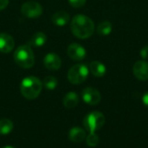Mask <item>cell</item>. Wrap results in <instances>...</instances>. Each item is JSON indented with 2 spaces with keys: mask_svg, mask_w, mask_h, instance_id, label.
Segmentation results:
<instances>
[{
  "mask_svg": "<svg viewBox=\"0 0 148 148\" xmlns=\"http://www.w3.org/2000/svg\"><path fill=\"white\" fill-rule=\"evenodd\" d=\"M113 29V25L109 21H103L97 27V33L100 36H108Z\"/></svg>",
  "mask_w": 148,
  "mask_h": 148,
  "instance_id": "ac0fdd59",
  "label": "cell"
},
{
  "mask_svg": "<svg viewBox=\"0 0 148 148\" xmlns=\"http://www.w3.org/2000/svg\"><path fill=\"white\" fill-rule=\"evenodd\" d=\"M88 69L91 72V73L94 76L97 77V78L103 77L106 74V72H107L106 66L100 61H92L89 64Z\"/></svg>",
  "mask_w": 148,
  "mask_h": 148,
  "instance_id": "5bb4252c",
  "label": "cell"
},
{
  "mask_svg": "<svg viewBox=\"0 0 148 148\" xmlns=\"http://www.w3.org/2000/svg\"><path fill=\"white\" fill-rule=\"evenodd\" d=\"M14 60L16 64L23 68H31L35 64L34 52L29 44H23L19 46L14 52Z\"/></svg>",
  "mask_w": 148,
  "mask_h": 148,
  "instance_id": "3957f363",
  "label": "cell"
},
{
  "mask_svg": "<svg viewBox=\"0 0 148 148\" xmlns=\"http://www.w3.org/2000/svg\"><path fill=\"white\" fill-rule=\"evenodd\" d=\"M15 46L14 38L8 33H0V51L3 53L10 52Z\"/></svg>",
  "mask_w": 148,
  "mask_h": 148,
  "instance_id": "8fae6325",
  "label": "cell"
},
{
  "mask_svg": "<svg viewBox=\"0 0 148 148\" xmlns=\"http://www.w3.org/2000/svg\"><path fill=\"white\" fill-rule=\"evenodd\" d=\"M89 73L88 67L84 64H77L73 65L68 72V79L73 85H80L83 83Z\"/></svg>",
  "mask_w": 148,
  "mask_h": 148,
  "instance_id": "5b68a950",
  "label": "cell"
},
{
  "mask_svg": "<svg viewBox=\"0 0 148 148\" xmlns=\"http://www.w3.org/2000/svg\"><path fill=\"white\" fill-rule=\"evenodd\" d=\"M100 138L95 133H89V134L86 137V142L88 147H95L99 144Z\"/></svg>",
  "mask_w": 148,
  "mask_h": 148,
  "instance_id": "ffe728a7",
  "label": "cell"
},
{
  "mask_svg": "<svg viewBox=\"0 0 148 148\" xmlns=\"http://www.w3.org/2000/svg\"><path fill=\"white\" fill-rule=\"evenodd\" d=\"M14 128L13 122L9 119H2L0 120V134L6 135L12 132Z\"/></svg>",
  "mask_w": 148,
  "mask_h": 148,
  "instance_id": "e0dca14e",
  "label": "cell"
},
{
  "mask_svg": "<svg viewBox=\"0 0 148 148\" xmlns=\"http://www.w3.org/2000/svg\"><path fill=\"white\" fill-rule=\"evenodd\" d=\"M9 4V0H0V10H4Z\"/></svg>",
  "mask_w": 148,
  "mask_h": 148,
  "instance_id": "603a6c76",
  "label": "cell"
},
{
  "mask_svg": "<svg viewBox=\"0 0 148 148\" xmlns=\"http://www.w3.org/2000/svg\"><path fill=\"white\" fill-rule=\"evenodd\" d=\"M51 21L55 25L64 26L69 22V14L64 10H59L52 15Z\"/></svg>",
  "mask_w": 148,
  "mask_h": 148,
  "instance_id": "4fadbf2b",
  "label": "cell"
},
{
  "mask_svg": "<svg viewBox=\"0 0 148 148\" xmlns=\"http://www.w3.org/2000/svg\"><path fill=\"white\" fill-rule=\"evenodd\" d=\"M106 118L104 114L98 111H94L87 114L83 120V126L88 133H95L105 124Z\"/></svg>",
  "mask_w": 148,
  "mask_h": 148,
  "instance_id": "277c9868",
  "label": "cell"
},
{
  "mask_svg": "<svg viewBox=\"0 0 148 148\" xmlns=\"http://www.w3.org/2000/svg\"><path fill=\"white\" fill-rule=\"evenodd\" d=\"M2 148H15L14 147H10V146H6V147H3Z\"/></svg>",
  "mask_w": 148,
  "mask_h": 148,
  "instance_id": "d4e9b609",
  "label": "cell"
},
{
  "mask_svg": "<svg viewBox=\"0 0 148 148\" xmlns=\"http://www.w3.org/2000/svg\"><path fill=\"white\" fill-rule=\"evenodd\" d=\"M86 137L87 134L85 130L78 126L71 128L69 132V139L74 143H81L84 140H86Z\"/></svg>",
  "mask_w": 148,
  "mask_h": 148,
  "instance_id": "7c38bea8",
  "label": "cell"
},
{
  "mask_svg": "<svg viewBox=\"0 0 148 148\" xmlns=\"http://www.w3.org/2000/svg\"><path fill=\"white\" fill-rule=\"evenodd\" d=\"M67 53H68V56L75 61H81L84 59L87 55L85 48L77 43L70 44L68 46Z\"/></svg>",
  "mask_w": 148,
  "mask_h": 148,
  "instance_id": "ba28073f",
  "label": "cell"
},
{
  "mask_svg": "<svg viewBox=\"0 0 148 148\" xmlns=\"http://www.w3.org/2000/svg\"><path fill=\"white\" fill-rule=\"evenodd\" d=\"M140 57L143 58V59H148V45L144 46L141 50H140Z\"/></svg>",
  "mask_w": 148,
  "mask_h": 148,
  "instance_id": "7402d4cb",
  "label": "cell"
},
{
  "mask_svg": "<svg viewBox=\"0 0 148 148\" xmlns=\"http://www.w3.org/2000/svg\"><path fill=\"white\" fill-rule=\"evenodd\" d=\"M47 36L45 33L42 32V31H38L36 32L32 38L29 40V45L30 46H35V47H41L42 45L45 44V43L47 42Z\"/></svg>",
  "mask_w": 148,
  "mask_h": 148,
  "instance_id": "2e32d148",
  "label": "cell"
},
{
  "mask_svg": "<svg viewBox=\"0 0 148 148\" xmlns=\"http://www.w3.org/2000/svg\"><path fill=\"white\" fill-rule=\"evenodd\" d=\"M87 0H69V4L74 8H81L85 5Z\"/></svg>",
  "mask_w": 148,
  "mask_h": 148,
  "instance_id": "44dd1931",
  "label": "cell"
},
{
  "mask_svg": "<svg viewBox=\"0 0 148 148\" xmlns=\"http://www.w3.org/2000/svg\"><path fill=\"white\" fill-rule=\"evenodd\" d=\"M72 33L80 39L90 38L95 31V24L93 20L86 15H75L70 23Z\"/></svg>",
  "mask_w": 148,
  "mask_h": 148,
  "instance_id": "6da1fadb",
  "label": "cell"
},
{
  "mask_svg": "<svg viewBox=\"0 0 148 148\" xmlns=\"http://www.w3.org/2000/svg\"><path fill=\"white\" fill-rule=\"evenodd\" d=\"M42 88V84L41 80L34 76H29L24 78L20 84V92L22 95L27 99H36Z\"/></svg>",
  "mask_w": 148,
  "mask_h": 148,
  "instance_id": "7a4b0ae2",
  "label": "cell"
},
{
  "mask_svg": "<svg viewBox=\"0 0 148 148\" xmlns=\"http://www.w3.org/2000/svg\"><path fill=\"white\" fill-rule=\"evenodd\" d=\"M62 103L63 106L68 109L75 108L79 103V96L75 92H69L64 96Z\"/></svg>",
  "mask_w": 148,
  "mask_h": 148,
  "instance_id": "9a60e30c",
  "label": "cell"
},
{
  "mask_svg": "<svg viewBox=\"0 0 148 148\" xmlns=\"http://www.w3.org/2000/svg\"><path fill=\"white\" fill-rule=\"evenodd\" d=\"M58 80L53 76H48L43 79V85L48 90H54L57 87Z\"/></svg>",
  "mask_w": 148,
  "mask_h": 148,
  "instance_id": "d6986e66",
  "label": "cell"
},
{
  "mask_svg": "<svg viewBox=\"0 0 148 148\" xmlns=\"http://www.w3.org/2000/svg\"><path fill=\"white\" fill-rule=\"evenodd\" d=\"M142 102H143V104L148 107V92H146L144 95H143V97H142Z\"/></svg>",
  "mask_w": 148,
  "mask_h": 148,
  "instance_id": "cb8c5ba5",
  "label": "cell"
},
{
  "mask_svg": "<svg viewBox=\"0 0 148 148\" xmlns=\"http://www.w3.org/2000/svg\"><path fill=\"white\" fill-rule=\"evenodd\" d=\"M44 66L49 71H57L60 69L62 65V59L61 58L53 52L48 53L43 59Z\"/></svg>",
  "mask_w": 148,
  "mask_h": 148,
  "instance_id": "30bf717a",
  "label": "cell"
},
{
  "mask_svg": "<svg viewBox=\"0 0 148 148\" xmlns=\"http://www.w3.org/2000/svg\"><path fill=\"white\" fill-rule=\"evenodd\" d=\"M133 72L136 79L141 81L148 79V63L144 60L137 61L133 67Z\"/></svg>",
  "mask_w": 148,
  "mask_h": 148,
  "instance_id": "9c48e42d",
  "label": "cell"
},
{
  "mask_svg": "<svg viewBox=\"0 0 148 148\" xmlns=\"http://www.w3.org/2000/svg\"><path fill=\"white\" fill-rule=\"evenodd\" d=\"M82 97L83 101L90 106H96L101 100V95L100 92L93 87H86L82 90Z\"/></svg>",
  "mask_w": 148,
  "mask_h": 148,
  "instance_id": "52a82bcc",
  "label": "cell"
},
{
  "mask_svg": "<svg viewBox=\"0 0 148 148\" xmlns=\"http://www.w3.org/2000/svg\"><path fill=\"white\" fill-rule=\"evenodd\" d=\"M22 14L29 18H36L42 13V6L36 1H28L21 7Z\"/></svg>",
  "mask_w": 148,
  "mask_h": 148,
  "instance_id": "8992f818",
  "label": "cell"
}]
</instances>
